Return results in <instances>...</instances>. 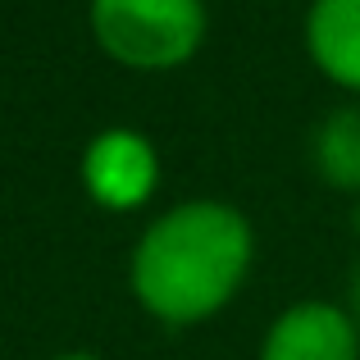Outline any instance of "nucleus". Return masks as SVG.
Wrapping results in <instances>:
<instances>
[{"label": "nucleus", "instance_id": "obj_8", "mask_svg": "<svg viewBox=\"0 0 360 360\" xmlns=\"http://www.w3.org/2000/svg\"><path fill=\"white\" fill-rule=\"evenodd\" d=\"M51 360H101V356H91V352H64V356H51Z\"/></svg>", "mask_w": 360, "mask_h": 360}, {"label": "nucleus", "instance_id": "obj_1", "mask_svg": "<svg viewBox=\"0 0 360 360\" xmlns=\"http://www.w3.org/2000/svg\"><path fill=\"white\" fill-rule=\"evenodd\" d=\"M255 260V233L229 201H183L132 246L128 288L150 319L174 328L205 324L242 292Z\"/></svg>", "mask_w": 360, "mask_h": 360}, {"label": "nucleus", "instance_id": "obj_7", "mask_svg": "<svg viewBox=\"0 0 360 360\" xmlns=\"http://www.w3.org/2000/svg\"><path fill=\"white\" fill-rule=\"evenodd\" d=\"M347 310H352V319H356V328H360V269L352 274V306H347Z\"/></svg>", "mask_w": 360, "mask_h": 360}, {"label": "nucleus", "instance_id": "obj_4", "mask_svg": "<svg viewBox=\"0 0 360 360\" xmlns=\"http://www.w3.org/2000/svg\"><path fill=\"white\" fill-rule=\"evenodd\" d=\"M260 360H360V328L333 301H297L269 324Z\"/></svg>", "mask_w": 360, "mask_h": 360}, {"label": "nucleus", "instance_id": "obj_2", "mask_svg": "<svg viewBox=\"0 0 360 360\" xmlns=\"http://www.w3.org/2000/svg\"><path fill=\"white\" fill-rule=\"evenodd\" d=\"M87 23L101 51L137 73L187 64L210 32L205 0H91Z\"/></svg>", "mask_w": 360, "mask_h": 360}, {"label": "nucleus", "instance_id": "obj_3", "mask_svg": "<svg viewBox=\"0 0 360 360\" xmlns=\"http://www.w3.org/2000/svg\"><path fill=\"white\" fill-rule=\"evenodd\" d=\"M82 187L101 210H137L155 196L160 187V155L150 146V137L132 128H105L87 141L82 150Z\"/></svg>", "mask_w": 360, "mask_h": 360}, {"label": "nucleus", "instance_id": "obj_6", "mask_svg": "<svg viewBox=\"0 0 360 360\" xmlns=\"http://www.w3.org/2000/svg\"><path fill=\"white\" fill-rule=\"evenodd\" d=\"M315 169L338 192H360V110H333L315 132Z\"/></svg>", "mask_w": 360, "mask_h": 360}, {"label": "nucleus", "instance_id": "obj_5", "mask_svg": "<svg viewBox=\"0 0 360 360\" xmlns=\"http://www.w3.org/2000/svg\"><path fill=\"white\" fill-rule=\"evenodd\" d=\"M306 51L342 91H360V0H310Z\"/></svg>", "mask_w": 360, "mask_h": 360}]
</instances>
